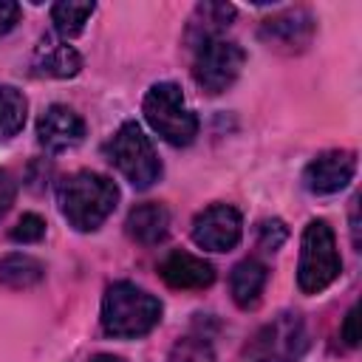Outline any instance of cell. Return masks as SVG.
<instances>
[{
    "instance_id": "6da1fadb",
    "label": "cell",
    "mask_w": 362,
    "mask_h": 362,
    "mask_svg": "<svg viewBox=\"0 0 362 362\" xmlns=\"http://www.w3.org/2000/svg\"><path fill=\"white\" fill-rule=\"evenodd\" d=\"M116 201H119V187L107 175L93 170L71 173L57 187L59 212L76 232L99 229L116 209Z\"/></svg>"
},
{
    "instance_id": "7a4b0ae2",
    "label": "cell",
    "mask_w": 362,
    "mask_h": 362,
    "mask_svg": "<svg viewBox=\"0 0 362 362\" xmlns=\"http://www.w3.org/2000/svg\"><path fill=\"white\" fill-rule=\"evenodd\" d=\"M161 320V303L136 283L119 280L102 297V328L116 339H136L150 334Z\"/></svg>"
},
{
    "instance_id": "3957f363",
    "label": "cell",
    "mask_w": 362,
    "mask_h": 362,
    "mask_svg": "<svg viewBox=\"0 0 362 362\" xmlns=\"http://www.w3.org/2000/svg\"><path fill=\"white\" fill-rule=\"evenodd\" d=\"M147 124L173 147H187L198 136V116L187 107L175 82H156L141 102Z\"/></svg>"
},
{
    "instance_id": "277c9868",
    "label": "cell",
    "mask_w": 362,
    "mask_h": 362,
    "mask_svg": "<svg viewBox=\"0 0 362 362\" xmlns=\"http://www.w3.org/2000/svg\"><path fill=\"white\" fill-rule=\"evenodd\" d=\"M342 272V260L337 252L334 229L325 221H308L300 240V263H297V286L303 294L325 291Z\"/></svg>"
},
{
    "instance_id": "5b68a950",
    "label": "cell",
    "mask_w": 362,
    "mask_h": 362,
    "mask_svg": "<svg viewBox=\"0 0 362 362\" xmlns=\"http://www.w3.org/2000/svg\"><path fill=\"white\" fill-rule=\"evenodd\" d=\"M308 348V328L297 311H280L255 331L243 356L246 362H300Z\"/></svg>"
},
{
    "instance_id": "8992f818",
    "label": "cell",
    "mask_w": 362,
    "mask_h": 362,
    "mask_svg": "<svg viewBox=\"0 0 362 362\" xmlns=\"http://www.w3.org/2000/svg\"><path fill=\"white\" fill-rule=\"evenodd\" d=\"M107 156L116 164V170L136 187L147 189L158 181L161 175V161L153 150V141L144 136L139 122H124L116 136L107 144Z\"/></svg>"
},
{
    "instance_id": "52a82bcc",
    "label": "cell",
    "mask_w": 362,
    "mask_h": 362,
    "mask_svg": "<svg viewBox=\"0 0 362 362\" xmlns=\"http://www.w3.org/2000/svg\"><path fill=\"white\" fill-rule=\"evenodd\" d=\"M192 59V76L198 82V88H204L206 93H223L243 71L246 54L238 42L221 37H212L206 42H201Z\"/></svg>"
},
{
    "instance_id": "ba28073f",
    "label": "cell",
    "mask_w": 362,
    "mask_h": 362,
    "mask_svg": "<svg viewBox=\"0 0 362 362\" xmlns=\"http://www.w3.org/2000/svg\"><path fill=\"white\" fill-rule=\"evenodd\" d=\"M243 221L229 204H212L201 209L192 221V243L206 252H229L240 243Z\"/></svg>"
},
{
    "instance_id": "9c48e42d",
    "label": "cell",
    "mask_w": 362,
    "mask_h": 362,
    "mask_svg": "<svg viewBox=\"0 0 362 362\" xmlns=\"http://www.w3.org/2000/svg\"><path fill=\"white\" fill-rule=\"evenodd\" d=\"M354 173H356V156L351 150H325L305 164L303 187L311 195H334L351 184Z\"/></svg>"
},
{
    "instance_id": "30bf717a",
    "label": "cell",
    "mask_w": 362,
    "mask_h": 362,
    "mask_svg": "<svg viewBox=\"0 0 362 362\" xmlns=\"http://www.w3.org/2000/svg\"><path fill=\"white\" fill-rule=\"evenodd\" d=\"M82 139H85V122L68 105H51L37 119V141L48 153H65L76 147Z\"/></svg>"
},
{
    "instance_id": "8fae6325",
    "label": "cell",
    "mask_w": 362,
    "mask_h": 362,
    "mask_svg": "<svg viewBox=\"0 0 362 362\" xmlns=\"http://www.w3.org/2000/svg\"><path fill=\"white\" fill-rule=\"evenodd\" d=\"M158 274L170 288H206L215 283V269L209 260L189 255L184 249L170 252L161 263H158Z\"/></svg>"
},
{
    "instance_id": "7c38bea8",
    "label": "cell",
    "mask_w": 362,
    "mask_h": 362,
    "mask_svg": "<svg viewBox=\"0 0 362 362\" xmlns=\"http://www.w3.org/2000/svg\"><path fill=\"white\" fill-rule=\"evenodd\" d=\"M314 34V17L303 8H288L272 20H266L260 25V37L266 42L274 45H286V48H300L311 40Z\"/></svg>"
},
{
    "instance_id": "4fadbf2b",
    "label": "cell",
    "mask_w": 362,
    "mask_h": 362,
    "mask_svg": "<svg viewBox=\"0 0 362 362\" xmlns=\"http://www.w3.org/2000/svg\"><path fill=\"white\" fill-rule=\"evenodd\" d=\"M34 68L42 76H54V79H71L79 74L82 68V57L74 45H68L65 40H54V37H42L40 45L34 48Z\"/></svg>"
},
{
    "instance_id": "5bb4252c",
    "label": "cell",
    "mask_w": 362,
    "mask_h": 362,
    "mask_svg": "<svg viewBox=\"0 0 362 362\" xmlns=\"http://www.w3.org/2000/svg\"><path fill=\"white\" fill-rule=\"evenodd\" d=\"M124 229L127 235L141 243V246H156L167 238L170 232V212L164 204L158 201H147V204H139L127 212V221H124Z\"/></svg>"
},
{
    "instance_id": "9a60e30c",
    "label": "cell",
    "mask_w": 362,
    "mask_h": 362,
    "mask_svg": "<svg viewBox=\"0 0 362 362\" xmlns=\"http://www.w3.org/2000/svg\"><path fill=\"white\" fill-rule=\"evenodd\" d=\"M269 280V269L257 260V257H246L240 260L232 274H229V288H232V300L240 308H255L260 303V294L266 288Z\"/></svg>"
},
{
    "instance_id": "2e32d148",
    "label": "cell",
    "mask_w": 362,
    "mask_h": 362,
    "mask_svg": "<svg viewBox=\"0 0 362 362\" xmlns=\"http://www.w3.org/2000/svg\"><path fill=\"white\" fill-rule=\"evenodd\" d=\"M235 20V6L229 3H201L195 6L189 25H187V42L198 48L201 42L221 37V31Z\"/></svg>"
},
{
    "instance_id": "e0dca14e",
    "label": "cell",
    "mask_w": 362,
    "mask_h": 362,
    "mask_svg": "<svg viewBox=\"0 0 362 362\" xmlns=\"http://www.w3.org/2000/svg\"><path fill=\"white\" fill-rule=\"evenodd\" d=\"M42 277L45 266L25 252H11L0 257V286L6 288H31L42 283Z\"/></svg>"
},
{
    "instance_id": "ac0fdd59",
    "label": "cell",
    "mask_w": 362,
    "mask_h": 362,
    "mask_svg": "<svg viewBox=\"0 0 362 362\" xmlns=\"http://www.w3.org/2000/svg\"><path fill=\"white\" fill-rule=\"evenodd\" d=\"M96 11V3H74V0H62L51 6V23L57 28V34L68 42V37L82 34L88 17Z\"/></svg>"
},
{
    "instance_id": "d6986e66",
    "label": "cell",
    "mask_w": 362,
    "mask_h": 362,
    "mask_svg": "<svg viewBox=\"0 0 362 362\" xmlns=\"http://www.w3.org/2000/svg\"><path fill=\"white\" fill-rule=\"evenodd\" d=\"M28 102L14 85H0V141L17 136L25 124Z\"/></svg>"
},
{
    "instance_id": "ffe728a7",
    "label": "cell",
    "mask_w": 362,
    "mask_h": 362,
    "mask_svg": "<svg viewBox=\"0 0 362 362\" xmlns=\"http://www.w3.org/2000/svg\"><path fill=\"white\" fill-rule=\"evenodd\" d=\"M167 362H215L212 345L201 337H184L173 345Z\"/></svg>"
},
{
    "instance_id": "44dd1931",
    "label": "cell",
    "mask_w": 362,
    "mask_h": 362,
    "mask_svg": "<svg viewBox=\"0 0 362 362\" xmlns=\"http://www.w3.org/2000/svg\"><path fill=\"white\" fill-rule=\"evenodd\" d=\"M42 238H45V221L37 212H25L11 229V240L17 243H37Z\"/></svg>"
},
{
    "instance_id": "7402d4cb",
    "label": "cell",
    "mask_w": 362,
    "mask_h": 362,
    "mask_svg": "<svg viewBox=\"0 0 362 362\" xmlns=\"http://www.w3.org/2000/svg\"><path fill=\"white\" fill-rule=\"evenodd\" d=\"M286 238H288V229H286V223H283L280 218L263 221V223L257 226V243H260L266 252H274V249H280Z\"/></svg>"
},
{
    "instance_id": "603a6c76",
    "label": "cell",
    "mask_w": 362,
    "mask_h": 362,
    "mask_svg": "<svg viewBox=\"0 0 362 362\" xmlns=\"http://www.w3.org/2000/svg\"><path fill=\"white\" fill-rule=\"evenodd\" d=\"M14 198H17V184H14V178H11L6 170H0V218L11 209Z\"/></svg>"
},
{
    "instance_id": "cb8c5ba5",
    "label": "cell",
    "mask_w": 362,
    "mask_h": 362,
    "mask_svg": "<svg viewBox=\"0 0 362 362\" xmlns=\"http://www.w3.org/2000/svg\"><path fill=\"white\" fill-rule=\"evenodd\" d=\"M20 20V6L11 0H0V37H6Z\"/></svg>"
},
{
    "instance_id": "d4e9b609",
    "label": "cell",
    "mask_w": 362,
    "mask_h": 362,
    "mask_svg": "<svg viewBox=\"0 0 362 362\" xmlns=\"http://www.w3.org/2000/svg\"><path fill=\"white\" fill-rule=\"evenodd\" d=\"M342 339H345V345H351V348H356V345H359V331H356V305H351V308H348V314H345V322H342Z\"/></svg>"
},
{
    "instance_id": "484cf974",
    "label": "cell",
    "mask_w": 362,
    "mask_h": 362,
    "mask_svg": "<svg viewBox=\"0 0 362 362\" xmlns=\"http://www.w3.org/2000/svg\"><path fill=\"white\" fill-rule=\"evenodd\" d=\"M90 362H124L122 356H113V354H96Z\"/></svg>"
}]
</instances>
